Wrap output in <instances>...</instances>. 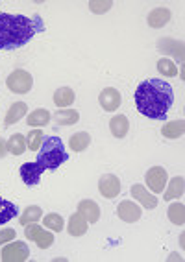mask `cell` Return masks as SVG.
Segmentation results:
<instances>
[{"mask_svg": "<svg viewBox=\"0 0 185 262\" xmlns=\"http://www.w3.org/2000/svg\"><path fill=\"white\" fill-rule=\"evenodd\" d=\"M17 214H19V207L4 200V198H0V224H8V222L15 220Z\"/></svg>", "mask_w": 185, "mask_h": 262, "instance_id": "20", "label": "cell"}, {"mask_svg": "<svg viewBox=\"0 0 185 262\" xmlns=\"http://www.w3.org/2000/svg\"><path fill=\"white\" fill-rule=\"evenodd\" d=\"M169 220L172 222L174 225H183L185 224V207L181 203H172L169 207Z\"/></svg>", "mask_w": 185, "mask_h": 262, "instance_id": "27", "label": "cell"}, {"mask_svg": "<svg viewBox=\"0 0 185 262\" xmlns=\"http://www.w3.org/2000/svg\"><path fill=\"white\" fill-rule=\"evenodd\" d=\"M74 91L71 87H59V89L54 93V103H56L57 107L67 109L71 103H74Z\"/></svg>", "mask_w": 185, "mask_h": 262, "instance_id": "18", "label": "cell"}, {"mask_svg": "<svg viewBox=\"0 0 185 262\" xmlns=\"http://www.w3.org/2000/svg\"><path fill=\"white\" fill-rule=\"evenodd\" d=\"M157 71L161 72L163 76H169V78L178 76V67L171 59H167V57H161V59L157 61Z\"/></svg>", "mask_w": 185, "mask_h": 262, "instance_id": "30", "label": "cell"}, {"mask_svg": "<svg viewBox=\"0 0 185 262\" xmlns=\"http://www.w3.org/2000/svg\"><path fill=\"white\" fill-rule=\"evenodd\" d=\"M111 6H113L111 2H89V10L93 11V13H104Z\"/></svg>", "mask_w": 185, "mask_h": 262, "instance_id": "33", "label": "cell"}, {"mask_svg": "<svg viewBox=\"0 0 185 262\" xmlns=\"http://www.w3.org/2000/svg\"><path fill=\"white\" fill-rule=\"evenodd\" d=\"M98 192L102 194L104 198H108V200H111V198L119 196L120 192V181L117 176H113V173H108V176H102L98 181Z\"/></svg>", "mask_w": 185, "mask_h": 262, "instance_id": "8", "label": "cell"}, {"mask_svg": "<svg viewBox=\"0 0 185 262\" xmlns=\"http://www.w3.org/2000/svg\"><path fill=\"white\" fill-rule=\"evenodd\" d=\"M157 50L163 52L165 56H176L180 61H183V45H181L180 41H174V39H171V37L159 39Z\"/></svg>", "mask_w": 185, "mask_h": 262, "instance_id": "12", "label": "cell"}, {"mask_svg": "<svg viewBox=\"0 0 185 262\" xmlns=\"http://www.w3.org/2000/svg\"><path fill=\"white\" fill-rule=\"evenodd\" d=\"M43 141H45L43 131H41V129H32L28 133V137H26V146H28L32 151H35V150H39V148H41Z\"/></svg>", "mask_w": 185, "mask_h": 262, "instance_id": "29", "label": "cell"}, {"mask_svg": "<svg viewBox=\"0 0 185 262\" xmlns=\"http://www.w3.org/2000/svg\"><path fill=\"white\" fill-rule=\"evenodd\" d=\"M30 258V248L26 242L20 240H11L10 244H6L2 249V260L4 262H24Z\"/></svg>", "mask_w": 185, "mask_h": 262, "instance_id": "5", "label": "cell"}, {"mask_svg": "<svg viewBox=\"0 0 185 262\" xmlns=\"http://www.w3.org/2000/svg\"><path fill=\"white\" fill-rule=\"evenodd\" d=\"M172 103H174V91L171 83L159 78L145 80L135 91V107L141 115L152 120H163Z\"/></svg>", "mask_w": 185, "mask_h": 262, "instance_id": "1", "label": "cell"}, {"mask_svg": "<svg viewBox=\"0 0 185 262\" xmlns=\"http://www.w3.org/2000/svg\"><path fill=\"white\" fill-rule=\"evenodd\" d=\"M109 131H111V135L117 137V139H124V137L128 135L130 131V122L126 117L122 115H117L109 120Z\"/></svg>", "mask_w": 185, "mask_h": 262, "instance_id": "15", "label": "cell"}, {"mask_svg": "<svg viewBox=\"0 0 185 262\" xmlns=\"http://www.w3.org/2000/svg\"><path fill=\"white\" fill-rule=\"evenodd\" d=\"M130 192H132L133 200H137L145 209H150V211H152V209L157 207V198L154 196V194H150L142 185H133V187L130 188Z\"/></svg>", "mask_w": 185, "mask_h": 262, "instance_id": "11", "label": "cell"}, {"mask_svg": "<svg viewBox=\"0 0 185 262\" xmlns=\"http://www.w3.org/2000/svg\"><path fill=\"white\" fill-rule=\"evenodd\" d=\"M41 216H43V211H41V207H37V205H30L26 211L20 214V218H19V224L20 225H26L28 224H33V222H37V220H41Z\"/></svg>", "mask_w": 185, "mask_h": 262, "instance_id": "26", "label": "cell"}, {"mask_svg": "<svg viewBox=\"0 0 185 262\" xmlns=\"http://www.w3.org/2000/svg\"><path fill=\"white\" fill-rule=\"evenodd\" d=\"M45 227L47 229H50L52 233H61L63 231V218L61 214H56V212H50V214L45 216Z\"/></svg>", "mask_w": 185, "mask_h": 262, "instance_id": "28", "label": "cell"}, {"mask_svg": "<svg viewBox=\"0 0 185 262\" xmlns=\"http://www.w3.org/2000/svg\"><path fill=\"white\" fill-rule=\"evenodd\" d=\"M78 120H80V113L74 109H59L54 115V122L59 126H74Z\"/></svg>", "mask_w": 185, "mask_h": 262, "instance_id": "19", "label": "cell"}, {"mask_svg": "<svg viewBox=\"0 0 185 262\" xmlns=\"http://www.w3.org/2000/svg\"><path fill=\"white\" fill-rule=\"evenodd\" d=\"M185 131V122L183 120H174V122H169V124H165L161 129L163 137H167V139H178V137L183 135Z\"/></svg>", "mask_w": 185, "mask_h": 262, "instance_id": "25", "label": "cell"}, {"mask_svg": "<svg viewBox=\"0 0 185 262\" xmlns=\"http://www.w3.org/2000/svg\"><path fill=\"white\" fill-rule=\"evenodd\" d=\"M6 85H8V89L15 94H26L32 91L33 87V78L30 72L23 71V69H17L13 71L10 76H8V80H6Z\"/></svg>", "mask_w": 185, "mask_h": 262, "instance_id": "4", "label": "cell"}, {"mask_svg": "<svg viewBox=\"0 0 185 262\" xmlns=\"http://www.w3.org/2000/svg\"><path fill=\"white\" fill-rule=\"evenodd\" d=\"M145 179H147L148 188H150L154 194H159V192L165 190L167 179H169V173H167V170L163 168V166H152V168L147 172Z\"/></svg>", "mask_w": 185, "mask_h": 262, "instance_id": "6", "label": "cell"}, {"mask_svg": "<svg viewBox=\"0 0 185 262\" xmlns=\"http://www.w3.org/2000/svg\"><path fill=\"white\" fill-rule=\"evenodd\" d=\"M41 231H43V227H41V225H37L35 224V222H33V224H28L26 225V231H24V236H26V238L28 240H35L37 238V234L41 233Z\"/></svg>", "mask_w": 185, "mask_h": 262, "instance_id": "32", "label": "cell"}, {"mask_svg": "<svg viewBox=\"0 0 185 262\" xmlns=\"http://www.w3.org/2000/svg\"><path fill=\"white\" fill-rule=\"evenodd\" d=\"M98 102L104 111L113 113V111H117L120 105V93L117 89H113V87H108V89H104L100 93Z\"/></svg>", "mask_w": 185, "mask_h": 262, "instance_id": "10", "label": "cell"}, {"mask_svg": "<svg viewBox=\"0 0 185 262\" xmlns=\"http://www.w3.org/2000/svg\"><path fill=\"white\" fill-rule=\"evenodd\" d=\"M26 113H28V105H26V103L15 102L13 105L8 109V113H6V124H8V126H13V124H17L23 117H26Z\"/></svg>", "mask_w": 185, "mask_h": 262, "instance_id": "17", "label": "cell"}, {"mask_svg": "<svg viewBox=\"0 0 185 262\" xmlns=\"http://www.w3.org/2000/svg\"><path fill=\"white\" fill-rule=\"evenodd\" d=\"M33 242L37 244V248L39 249H47V248H50L54 244V234H52V231H41V233L37 234V238L33 240Z\"/></svg>", "mask_w": 185, "mask_h": 262, "instance_id": "31", "label": "cell"}, {"mask_svg": "<svg viewBox=\"0 0 185 262\" xmlns=\"http://www.w3.org/2000/svg\"><path fill=\"white\" fill-rule=\"evenodd\" d=\"M15 229H2L0 231V246H4V244L11 242V240H15Z\"/></svg>", "mask_w": 185, "mask_h": 262, "instance_id": "34", "label": "cell"}, {"mask_svg": "<svg viewBox=\"0 0 185 262\" xmlns=\"http://www.w3.org/2000/svg\"><path fill=\"white\" fill-rule=\"evenodd\" d=\"M43 173H45L43 164H39L37 161H35V163H24L23 166H20V179H23L24 185H28V187L39 185Z\"/></svg>", "mask_w": 185, "mask_h": 262, "instance_id": "7", "label": "cell"}, {"mask_svg": "<svg viewBox=\"0 0 185 262\" xmlns=\"http://www.w3.org/2000/svg\"><path fill=\"white\" fill-rule=\"evenodd\" d=\"M87 227H89V222L80 214V212H74V214L69 218V225H67V231L72 236H81V234L87 233Z\"/></svg>", "mask_w": 185, "mask_h": 262, "instance_id": "14", "label": "cell"}, {"mask_svg": "<svg viewBox=\"0 0 185 262\" xmlns=\"http://www.w3.org/2000/svg\"><path fill=\"white\" fill-rule=\"evenodd\" d=\"M117 214H119L120 220H124L126 224H135V222L141 218V207L137 203L130 202V200H124L117 207Z\"/></svg>", "mask_w": 185, "mask_h": 262, "instance_id": "9", "label": "cell"}, {"mask_svg": "<svg viewBox=\"0 0 185 262\" xmlns=\"http://www.w3.org/2000/svg\"><path fill=\"white\" fill-rule=\"evenodd\" d=\"M169 20H171V11L167 8H156L148 15V26L150 28H163Z\"/></svg>", "mask_w": 185, "mask_h": 262, "instance_id": "16", "label": "cell"}, {"mask_svg": "<svg viewBox=\"0 0 185 262\" xmlns=\"http://www.w3.org/2000/svg\"><path fill=\"white\" fill-rule=\"evenodd\" d=\"M50 117L52 115L47 109H35V111L30 113V117L26 118V122H28L30 127H43L50 122Z\"/></svg>", "mask_w": 185, "mask_h": 262, "instance_id": "21", "label": "cell"}, {"mask_svg": "<svg viewBox=\"0 0 185 262\" xmlns=\"http://www.w3.org/2000/svg\"><path fill=\"white\" fill-rule=\"evenodd\" d=\"M78 212L86 218L89 224H96L100 220V207L93 200H81L78 203Z\"/></svg>", "mask_w": 185, "mask_h": 262, "instance_id": "13", "label": "cell"}, {"mask_svg": "<svg viewBox=\"0 0 185 262\" xmlns=\"http://www.w3.org/2000/svg\"><path fill=\"white\" fill-rule=\"evenodd\" d=\"M6 154H8V146H6V141H2V139H0V159H2V157H6Z\"/></svg>", "mask_w": 185, "mask_h": 262, "instance_id": "35", "label": "cell"}, {"mask_svg": "<svg viewBox=\"0 0 185 262\" xmlns=\"http://www.w3.org/2000/svg\"><path fill=\"white\" fill-rule=\"evenodd\" d=\"M183 187H185V179L181 176L174 178L171 183H169V188L165 192V200L167 202H171V200H176V198H181L183 196Z\"/></svg>", "mask_w": 185, "mask_h": 262, "instance_id": "22", "label": "cell"}, {"mask_svg": "<svg viewBox=\"0 0 185 262\" xmlns=\"http://www.w3.org/2000/svg\"><path fill=\"white\" fill-rule=\"evenodd\" d=\"M45 30L39 17L10 15L0 11V50H13L24 47L32 37Z\"/></svg>", "mask_w": 185, "mask_h": 262, "instance_id": "2", "label": "cell"}, {"mask_svg": "<svg viewBox=\"0 0 185 262\" xmlns=\"http://www.w3.org/2000/svg\"><path fill=\"white\" fill-rule=\"evenodd\" d=\"M65 161H69V151L59 137H45L43 144L39 148L37 163L43 164L45 170L59 168Z\"/></svg>", "mask_w": 185, "mask_h": 262, "instance_id": "3", "label": "cell"}, {"mask_svg": "<svg viewBox=\"0 0 185 262\" xmlns=\"http://www.w3.org/2000/svg\"><path fill=\"white\" fill-rule=\"evenodd\" d=\"M91 144V137L87 131H80V133H76V135L71 137V141H69V146H71L72 151H84L87 148V146Z\"/></svg>", "mask_w": 185, "mask_h": 262, "instance_id": "23", "label": "cell"}, {"mask_svg": "<svg viewBox=\"0 0 185 262\" xmlns=\"http://www.w3.org/2000/svg\"><path fill=\"white\" fill-rule=\"evenodd\" d=\"M6 146H8V151L13 154V155H23L24 151L28 150V146H26V139H24L20 133H15L10 141L6 142Z\"/></svg>", "mask_w": 185, "mask_h": 262, "instance_id": "24", "label": "cell"}]
</instances>
